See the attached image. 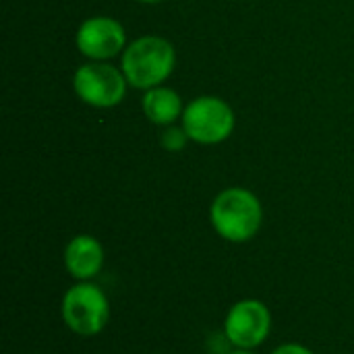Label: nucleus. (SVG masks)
<instances>
[{
	"label": "nucleus",
	"mask_w": 354,
	"mask_h": 354,
	"mask_svg": "<svg viewBox=\"0 0 354 354\" xmlns=\"http://www.w3.org/2000/svg\"><path fill=\"white\" fill-rule=\"evenodd\" d=\"M209 224L216 234L228 243H249L261 230L263 205L253 191L228 187L214 197L209 205Z\"/></svg>",
	"instance_id": "nucleus-1"
},
{
	"label": "nucleus",
	"mask_w": 354,
	"mask_h": 354,
	"mask_svg": "<svg viewBox=\"0 0 354 354\" xmlns=\"http://www.w3.org/2000/svg\"><path fill=\"white\" fill-rule=\"evenodd\" d=\"M176 66V50L162 35H141L133 39L122 56L120 68L135 89H151L162 85Z\"/></svg>",
	"instance_id": "nucleus-2"
},
{
	"label": "nucleus",
	"mask_w": 354,
	"mask_h": 354,
	"mask_svg": "<svg viewBox=\"0 0 354 354\" xmlns=\"http://www.w3.org/2000/svg\"><path fill=\"white\" fill-rule=\"evenodd\" d=\"M60 317L64 328L75 336L93 338L110 322V299L95 282H75L62 295Z\"/></svg>",
	"instance_id": "nucleus-3"
},
{
	"label": "nucleus",
	"mask_w": 354,
	"mask_h": 354,
	"mask_svg": "<svg viewBox=\"0 0 354 354\" xmlns=\"http://www.w3.org/2000/svg\"><path fill=\"white\" fill-rule=\"evenodd\" d=\"M183 131L189 141L199 145H218L226 141L236 127L232 106L218 95H199L185 106Z\"/></svg>",
	"instance_id": "nucleus-4"
},
{
	"label": "nucleus",
	"mask_w": 354,
	"mask_h": 354,
	"mask_svg": "<svg viewBox=\"0 0 354 354\" xmlns=\"http://www.w3.org/2000/svg\"><path fill=\"white\" fill-rule=\"evenodd\" d=\"M129 81L122 68L110 62L89 60L81 64L73 75V89L77 97L91 108H114L127 95Z\"/></svg>",
	"instance_id": "nucleus-5"
},
{
	"label": "nucleus",
	"mask_w": 354,
	"mask_h": 354,
	"mask_svg": "<svg viewBox=\"0 0 354 354\" xmlns=\"http://www.w3.org/2000/svg\"><path fill=\"white\" fill-rule=\"evenodd\" d=\"M272 334L270 307L259 299L236 301L224 317V340L236 351H255Z\"/></svg>",
	"instance_id": "nucleus-6"
},
{
	"label": "nucleus",
	"mask_w": 354,
	"mask_h": 354,
	"mask_svg": "<svg viewBox=\"0 0 354 354\" xmlns=\"http://www.w3.org/2000/svg\"><path fill=\"white\" fill-rule=\"evenodd\" d=\"M75 44L85 58L97 62H108L116 56H122L124 48L129 46L122 23L106 15L85 19L75 33Z\"/></svg>",
	"instance_id": "nucleus-7"
},
{
	"label": "nucleus",
	"mask_w": 354,
	"mask_h": 354,
	"mask_svg": "<svg viewBox=\"0 0 354 354\" xmlns=\"http://www.w3.org/2000/svg\"><path fill=\"white\" fill-rule=\"evenodd\" d=\"M64 270L75 282H93L106 261L102 243L91 234H77L64 247Z\"/></svg>",
	"instance_id": "nucleus-8"
},
{
	"label": "nucleus",
	"mask_w": 354,
	"mask_h": 354,
	"mask_svg": "<svg viewBox=\"0 0 354 354\" xmlns=\"http://www.w3.org/2000/svg\"><path fill=\"white\" fill-rule=\"evenodd\" d=\"M185 106L187 104H183V97L178 95V91H174L172 87H166V85L147 89L141 100L145 118L158 127H170L178 118H183Z\"/></svg>",
	"instance_id": "nucleus-9"
},
{
	"label": "nucleus",
	"mask_w": 354,
	"mask_h": 354,
	"mask_svg": "<svg viewBox=\"0 0 354 354\" xmlns=\"http://www.w3.org/2000/svg\"><path fill=\"white\" fill-rule=\"evenodd\" d=\"M187 133L183 131V127L180 129H168L164 135H162V145L168 149V151H180L183 147H185V143H187Z\"/></svg>",
	"instance_id": "nucleus-10"
},
{
	"label": "nucleus",
	"mask_w": 354,
	"mask_h": 354,
	"mask_svg": "<svg viewBox=\"0 0 354 354\" xmlns=\"http://www.w3.org/2000/svg\"><path fill=\"white\" fill-rule=\"evenodd\" d=\"M270 354H315L309 346H303L299 342H284L280 346H276Z\"/></svg>",
	"instance_id": "nucleus-11"
},
{
	"label": "nucleus",
	"mask_w": 354,
	"mask_h": 354,
	"mask_svg": "<svg viewBox=\"0 0 354 354\" xmlns=\"http://www.w3.org/2000/svg\"><path fill=\"white\" fill-rule=\"evenodd\" d=\"M228 354H257V353H255V351H236V348H234V351H230Z\"/></svg>",
	"instance_id": "nucleus-12"
},
{
	"label": "nucleus",
	"mask_w": 354,
	"mask_h": 354,
	"mask_svg": "<svg viewBox=\"0 0 354 354\" xmlns=\"http://www.w3.org/2000/svg\"><path fill=\"white\" fill-rule=\"evenodd\" d=\"M137 2H141V4H160L164 0H137Z\"/></svg>",
	"instance_id": "nucleus-13"
}]
</instances>
